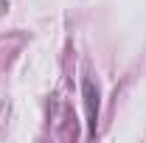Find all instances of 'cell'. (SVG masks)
Segmentation results:
<instances>
[{
	"mask_svg": "<svg viewBox=\"0 0 146 143\" xmlns=\"http://www.w3.org/2000/svg\"><path fill=\"white\" fill-rule=\"evenodd\" d=\"M84 104H87V121H90V132H96V121H98V90L93 84V79H84Z\"/></svg>",
	"mask_w": 146,
	"mask_h": 143,
	"instance_id": "6da1fadb",
	"label": "cell"
}]
</instances>
